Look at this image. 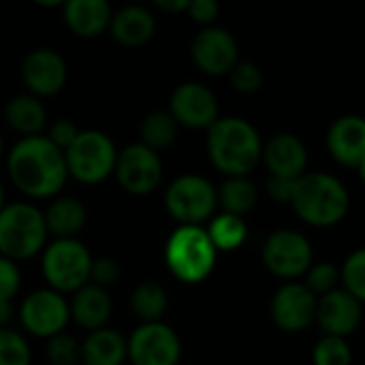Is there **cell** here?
I'll return each instance as SVG.
<instances>
[{"mask_svg":"<svg viewBox=\"0 0 365 365\" xmlns=\"http://www.w3.org/2000/svg\"><path fill=\"white\" fill-rule=\"evenodd\" d=\"M6 173L13 186L30 201L58 197L68 180L64 152L47 135L21 137L6 156Z\"/></svg>","mask_w":365,"mask_h":365,"instance_id":"1","label":"cell"},{"mask_svg":"<svg viewBox=\"0 0 365 365\" xmlns=\"http://www.w3.org/2000/svg\"><path fill=\"white\" fill-rule=\"evenodd\" d=\"M210 163L225 175H250L263 158V139L252 122L240 115L218 118L207 128Z\"/></svg>","mask_w":365,"mask_h":365,"instance_id":"2","label":"cell"},{"mask_svg":"<svg viewBox=\"0 0 365 365\" xmlns=\"http://www.w3.org/2000/svg\"><path fill=\"white\" fill-rule=\"evenodd\" d=\"M289 205L306 225L327 229L346 218L351 210V195L344 182L334 173L306 171L297 178Z\"/></svg>","mask_w":365,"mask_h":365,"instance_id":"3","label":"cell"},{"mask_svg":"<svg viewBox=\"0 0 365 365\" xmlns=\"http://www.w3.org/2000/svg\"><path fill=\"white\" fill-rule=\"evenodd\" d=\"M216 261L218 250L201 225H178V229L167 237L165 265L171 276L184 284H199L207 280Z\"/></svg>","mask_w":365,"mask_h":365,"instance_id":"4","label":"cell"},{"mask_svg":"<svg viewBox=\"0 0 365 365\" xmlns=\"http://www.w3.org/2000/svg\"><path fill=\"white\" fill-rule=\"evenodd\" d=\"M49 242L43 210L30 201L4 203L0 210V255L21 263L38 257Z\"/></svg>","mask_w":365,"mask_h":365,"instance_id":"5","label":"cell"},{"mask_svg":"<svg viewBox=\"0 0 365 365\" xmlns=\"http://www.w3.org/2000/svg\"><path fill=\"white\" fill-rule=\"evenodd\" d=\"M92 252L77 237L51 240L41 252V274L49 289L71 295L90 282Z\"/></svg>","mask_w":365,"mask_h":365,"instance_id":"6","label":"cell"},{"mask_svg":"<svg viewBox=\"0 0 365 365\" xmlns=\"http://www.w3.org/2000/svg\"><path fill=\"white\" fill-rule=\"evenodd\" d=\"M68 178L83 186H96L113 175L118 148L101 130H79L77 139L64 152Z\"/></svg>","mask_w":365,"mask_h":365,"instance_id":"7","label":"cell"},{"mask_svg":"<svg viewBox=\"0 0 365 365\" xmlns=\"http://www.w3.org/2000/svg\"><path fill=\"white\" fill-rule=\"evenodd\" d=\"M165 210L178 225L203 227L218 210L216 186L199 173H184L167 186Z\"/></svg>","mask_w":365,"mask_h":365,"instance_id":"8","label":"cell"},{"mask_svg":"<svg viewBox=\"0 0 365 365\" xmlns=\"http://www.w3.org/2000/svg\"><path fill=\"white\" fill-rule=\"evenodd\" d=\"M21 329L38 340H49L66 331L71 323V310L66 295L45 287L28 293L17 310Z\"/></svg>","mask_w":365,"mask_h":365,"instance_id":"9","label":"cell"},{"mask_svg":"<svg viewBox=\"0 0 365 365\" xmlns=\"http://www.w3.org/2000/svg\"><path fill=\"white\" fill-rule=\"evenodd\" d=\"M261 259L269 274L282 280H295L310 269L314 263V252L304 233L295 229H278L267 235Z\"/></svg>","mask_w":365,"mask_h":365,"instance_id":"10","label":"cell"},{"mask_svg":"<svg viewBox=\"0 0 365 365\" xmlns=\"http://www.w3.org/2000/svg\"><path fill=\"white\" fill-rule=\"evenodd\" d=\"M126 342L130 365H180L182 361V340L165 321L139 323L126 336Z\"/></svg>","mask_w":365,"mask_h":365,"instance_id":"11","label":"cell"},{"mask_svg":"<svg viewBox=\"0 0 365 365\" xmlns=\"http://www.w3.org/2000/svg\"><path fill=\"white\" fill-rule=\"evenodd\" d=\"M113 178L120 188L133 197L152 195L163 182V160L156 150L139 143H130L118 152Z\"/></svg>","mask_w":365,"mask_h":365,"instance_id":"12","label":"cell"},{"mask_svg":"<svg viewBox=\"0 0 365 365\" xmlns=\"http://www.w3.org/2000/svg\"><path fill=\"white\" fill-rule=\"evenodd\" d=\"M169 113L180 126L207 130L220 118V105L214 90L205 83L184 81L169 96Z\"/></svg>","mask_w":365,"mask_h":365,"instance_id":"13","label":"cell"},{"mask_svg":"<svg viewBox=\"0 0 365 365\" xmlns=\"http://www.w3.org/2000/svg\"><path fill=\"white\" fill-rule=\"evenodd\" d=\"M190 56L197 68L205 75H229L240 62L237 38L222 26H205L199 30L190 45Z\"/></svg>","mask_w":365,"mask_h":365,"instance_id":"14","label":"cell"},{"mask_svg":"<svg viewBox=\"0 0 365 365\" xmlns=\"http://www.w3.org/2000/svg\"><path fill=\"white\" fill-rule=\"evenodd\" d=\"M317 302L319 297L304 282L289 280L272 297V321L280 331L302 334L317 319Z\"/></svg>","mask_w":365,"mask_h":365,"instance_id":"15","label":"cell"},{"mask_svg":"<svg viewBox=\"0 0 365 365\" xmlns=\"http://www.w3.org/2000/svg\"><path fill=\"white\" fill-rule=\"evenodd\" d=\"M364 319V304L353 297L344 287H338L317 302V319L319 327L325 336H338L349 338L353 336Z\"/></svg>","mask_w":365,"mask_h":365,"instance_id":"16","label":"cell"},{"mask_svg":"<svg viewBox=\"0 0 365 365\" xmlns=\"http://www.w3.org/2000/svg\"><path fill=\"white\" fill-rule=\"evenodd\" d=\"M325 145L329 156L346 167L359 169L365 163V118L359 113L338 115L325 135Z\"/></svg>","mask_w":365,"mask_h":365,"instance_id":"17","label":"cell"},{"mask_svg":"<svg viewBox=\"0 0 365 365\" xmlns=\"http://www.w3.org/2000/svg\"><path fill=\"white\" fill-rule=\"evenodd\" d=\"M21 79L30 94L34 96H53L66 83V62L64 58L49 47L30 51L21 64Z\"/></svg>","mask_w":365,"mask_h":365,"instance_id":"18","label":"cell"},{"mask_svg":"<svg viewBox=\"0 0 365 365\" xmlns=\"http://www.w3.org/2000/svg\"><path fill=\"white\" fill-rule=\"evenodd\" d=\"M308 148L295 133H276L263 141V158L269 175L297 180L308 171Z\"/></svg>","mask_w":365,"mask_h":365,"instance_id":"19","label":"cell"},{"mask_svg":"<svg viewBox=\"0 0 365 365\" xmlns=\"http://www.w3.org/2000/svg\"><path fill=\"white\" fill-rule=\"evenodd\" d=\"M68 310H71V321L75 325H79L86 331H94L109 325L113 314V302L107 289L88 282L75 293H71Z\"/></svg>","mask_w":365,"mask_h":365,"instance_id":"20","label":"cell"},{"mask_svg":"<svg viewBox=\"0 0 365 365\" xmlns=\"http://www.w3.org/2000/svg\"><path fill=\"white\" fill-rule=\"evenodd\" d=\"M109 32L124 47H141L154 36L156 19L150 9L139 4H128L111 15Z\"/></svg>","mask_w":365,"mask_h":365,"instance_id":"21","label":"cell"},{"mask_svg":"<svg viewBox=\"0 0 365 365\" xmlns=\"http://www.w3.org/2000/svg\"><path fill=\"white\" fill-rule=\"evenodd\" d=\"M62 6L64 21L73 34L81 38H94L109 30L113 15L109 0H66Z\"/></svg>","mask_w":365,"mask_h":365,"instance_id":"22","label":"cell"},{"mask_svg":"<svg viewBox=\"0 0 365 365\" xmlns=\"http://www.w3.org/2000/svg\"><path fill=\"white\" fill-rule=\"evenodd\" d=\"M128 361V342L113 327L88 331L81 340V365H124Z\"/></svg>","mask_w":365,"mask_h":365,"instance_id":"23","label":"cell"},{"mask_svg":"<svg viewBox=\"0 0 365 365\" xmlns=\"http://www.w3.org/2000/svg\"><path fill=\"white\" fill-rule=\"evenodd\" d=\"M43 216L49 237L68 240V237H77L83 231L88 222V207L77 197L58 195L49 201Z\"/></svg>","mask_w":365,"mask_h":365,"instance_id":"24","label":"cell"},{"mask_svg":"<svg viewBox=\"0 0 365 365\" xmlns=\"http://www.w3.org/2000/svg\"><path fill=\"white\" fill-rule=\"evenodd\" d=\"M6 124L19 133L21 137L41 135L47 126V113L38 96L34 94H17L4 107Z\"/></svg>","mask_w":365,"mask_h":365,"instance_id":"25","label":"cell"},{"mask_svg":"<svg viewBox=\"0 0 365 365\" xmlns=\"http://www.w3.org/2000/svg\"><path fill=\"white\" fill-rule=\"evenodd\" d=\"M216 195H218L220 212L246 216L257 207L261 192L259 186L248 175H233L222 180V184L216 188Z\"/></svg>","mask_w":365,"mask_h":365,"instance_id":"26","label":"cell"},{"mask_svg":"<svg viewBox=\"0 0 365 365\" xmlns=\"http://www.w3.org/2000/svg\"><path fill=\"white\" fill-rule=\"evenodd\" d=\"M130 310L139 319V323L165 321V314L169 310V295L165 287L154 280L139 282L130 293Z\"/></svg>","mask_w":365,"mask_h":365,"instance_id":"27","label":"cell"},{"mask_svg":"<svg viewBox=\"0 0 365 365\" xmlns=\"http://www.w3.org/2000/svg\"><path fill=\"white\" fill-rule=\"evenodd\" d=\"M205 231L218 252H233V250L242 248L244 242L248 240V225H246L244 216H235V214H227V212L214 214L212 220L207 222Z\"/></svg>","mask_w":365,"mask_h":365,"instance_id":"28","label":"cell"},{"mask_svg":"<svg viewBox=\"0 0 365 365\" xmlns=\"http://www.w3.org/2000/svg\"><path fill=\"white\" fill-rule=\"evenodd\" d=\"M178 130H180V124L169 111H152L143 118L139 126L141 143L156 152L171 148L178 139Z\"/></svg>","mask_w":365,"mask_h":365,"instance_id":"29","label":"cell"},{"mask_svg":"<svg viewBox=\"0 0 365 365\" xmlns=\"http://www.w3.org/2000/svg\"><path fill=\"white\" fill-rule=\"evenodd\" d=\"M0 365H32L30 342L13 327H0Z\"/></svg>","mask_w":365,"mask_h":365,"instance_id":"30","label":"cell"},{"mask_svg":"<svg viewBox=\"0 0 365 365\" xmlns=\"http://www.w3.org/2000/svg\"><path fill=\"white\" fill-rule=\"evenodd\" d=\"M312 364L314 365H351L353 364V351L346 338L338 336H325L314 344L312 351Z\"/></svg>","mask_w":365,"mask_h":365,"instance_id":"31","label":"cell"},{"mask_svg":"<svg viewBox=\"0 0 365 365\" xmlns=\"http://www.w3.org/2000/svg\"><path fill=\"white\" fill-rule=\"evenodd\" d=\"M45 359L49 365H81V342L62 331L45 340Z\"/></svg>","mask_w":365,"mask_h":365,"instance_id":"32","label":"cell"},{"mask_svg":"<svg viewBox=\"0 0 365 365\" xmlns=\"http://www.w3.org/2000/svg\"><path fill=\"white\" fill-rule=\"evenodd\" d=\"M340 276L342 287L365 304V248H359L346 257L344 265L340 267Z\"/></svg>","mask_w":365,"mask_h":365,"instance_id":"33","label":"cell"},{"mask_svg":"<svg viewBox=\"0 0 365 365\" xmlns=\"http://www.w3.org/2000/svg\"><path fill=\"white\" fill-rule=\"evenodd\" d=\"M306 276V287L317 295H325L334 289H338L342 284V276H340V267H336L329 261H321V263H312L310 269L304 274Z\"/></svg>","mask_w":365,"mask_h":365,"instance_id":"34","label":"cell"},{"mask_svg":"<svg viewBox=\"0 0 365 365\" xmlns=\"http://www.w3.org/2000/svg\"><path fill=\"white\" fill-rule=\"evenodd\" d=\"M231 86L242 94H255L263 88V71L252 60H240L229 73Z\"/></svg>","mask_w":365,"mask_h":365,"instance_id":"35","label":"cell"},{"mask_svg":"<svg viewBox=\"0 0 365 365\" xmlns=\"http://www.w3.org/2000/svg\"><path fill=\"white\" fill-rule=\"evenodd\" d=\"M122 276V267L120 261L113 257H94L92 259V267H90V282L103 289H109L111 284L118 282V278Z\"/></svg>","mask_w":365,"mask_h":365,"instance_id":"36","label":"cell"},{"mask_svg":"<svg viewBox=\"0 0 365 365\" xmlns=\"http://www.w3.org/2000/svg\"><path fill=\"white\" fill-rule=\"evenodd\" d=\"M21 289L19 263L0 255V302H13Z\"/></svg>","mask_w":365,"mask_h":365,"instance_id":"37","label":"cell"},{"mask_svg":"<svg viewBox=\"0 0 365 365\" xmlns=\"http://www.w3.org/2000/svg\"><path fill=\"white\" fill-rule=\"evenodd\" d=\"M188 15L192 21L205 26H214V21L220 15V2L218 0H190L188 4Z\"/></svg>","mask_w":365,"mask_h":365,"instance_id":"38","label":"cell"},{"mask_svg":"<svg viewBox=\"0 0 365 365\" xmlns=\"http://www.w3.org/2000/svg\"><path fill=\"white\" fill-rule=\"evenodd\" d=\"M79 128L71 122V120H56L51 122V126L47 128V137L53 145H58L62 152H66V148L77 139Z\"/></svg>","mask_w":365,"mask_h":365,"instance_id":"39","label":"cell"},{"mask_svg":"<svg viewBox=\"0 0 365 365\" xmlns=\"http://www.w3.org/2000/svg\"><path fill=\"white\" fill-rule=\"evenodd\" d=\"M295 182L291 178H280V175H269L267 180V195L272 201L276 203H291L293 199V190H295Z\"/></svg>","mask_w":365,"mask_h":365,"instance_id":"40","label":"cell"},{"mask_svg":"<svg viewBox=\"0 0 365 365\" xmlns=\"http://www.w3.org/2000/svg\"><path fill=\"white\" fill-rule=\"evenodd\" d=\"M160 11H167V13H182L188 9L190 0H152Z\"/></svg>","mask_w":365,"mask_h":365,"instance_id":"41","label":"cell"},{"mask_svg":"<svg viewBox=\"0 0 365 365\" xmlns=\"http://www.w3.org/2000/svg\"><path fill=\"white\" fill-rule=\"evenodd\" d=\"M13 321V302H0V327H9Z\"/></svg>","mask_w":365,"mask_h":365,"instance_id":"42","label":"cell"},{"mask_svg":"<svg viewBox=\"0 0 365 365\" xmlns=\"http://www.w3.org/2000/svg\"><path fill=\"white\" fill-rule=\"evenodd\" d=\"M36 4H41V6H60V4H64L66 0H34Z\"/></svg>","mask_w":365,"mask_h":365,"instance_id":"43","label":"cell"},{"mask_svg":"<svg viewBox=\"0 0 365 365\" xmlns=\"http://www.w3.org/2000/svg\"><path fill=\"white\" fill-rule=\"evenodd\" d=\"M357 173H359V180L365 184V163L359 167V169H357Z\"/></svg>","mask_w":365,"mask_h":365,"instance_id":"44","label":"cell"},{"mask_svg":"<svg viewBox=\"0 0 365 365\" xmlns=\"http://www.w3.org/2000/svg\"><path fill=\"white\" fill-rule=\"evenodd\" d=\"M4 203H6V201H4V188H2V184H0V210L4 207Z\"/></svg>","mask_w":365,"mask_h":365,"instance_id":"45","label":"cell"},{"mask_svg":"<svg viewBox=\"0 0 365 365\" xmlns=\"http://www.w3.org/2000/svg\"><path fill=\"white\" fill-rule=\"evenodd\" d=\"M2 156H4V141H2V135H0V160H2Z\"/></svg>","mask_w":365,"mask_h":365,"instance_id":"46","label":"cell"}]
</instances>
